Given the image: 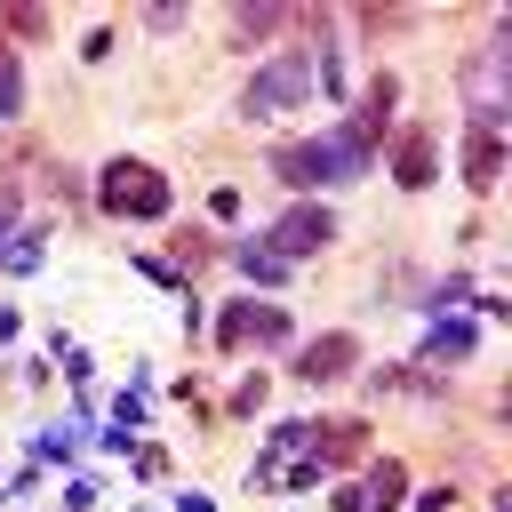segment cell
<instances>
[{
    "label": "cell",
    "instance_id": "4",
    "mask_svg": "<svg viewBox=\"0 0 512 512\" xmlns=\"http://www.w3.org/2000/svg\"><path fill=\"white\" fill-rule=\"evenodd\" d=\"M328 232H336V216L320 208V200H296L272 232H264V256L272 264H288V256H312V248H328Z\"/></svg>",
    "mask_w": 512,
    "mask_h": 512
},
{
    "label": "cell",
    "instance_id": "16",
    "mask_svg": "<svg viewBox=\"0 0 512 512\" xmlns=\"http://www.w3.org/2000/svg\"><path fill=\"white\" fill-rule=\"evenodd\" d=\"M8 24H16V32H24V40H32V32H48V16H40V8H32V0H16V8H8Z\"/></svg>",
    "mask_w": 512,
    "mask_h": 512
},
{
    "label": "cell",
    "instance_id": "14",
    "mask_svg": "<svg viewBox=\"0 0 512 512\" xmlns=\"http://www.w3.org/2000/svg\"><path fill=\"white\" fill-rule=\"evenodd\" d=\"M240 272H248V280H288V264H272L264 248H240Z\"/></svg>",
    "mask_w": 512,
    "mask_h": 512
},
{
    "label": "cell",
    "instance_id": "1",
    "mask_svg": "<svg viewBox=\"0 0 512 512\" xmlns=\"http://www.w3.org/2000/svg\"><path fill=\"white\" fill-rule=\"evenodd\" d=\"M96 200H104L112 216H160V208H168V176H160L152 160H104Z\"/></svg>",
    "mask_w": 512,
    "mask_h": 512
},
{
    "label": "cell",
    "instance_id": "5",
    "mask_svg": "<svg viewBox=\"0 0 512 512\" xmlns=\"http://www.w3.org/2000/svg\"><path fill=\"white\" fill-rule=\"evenodd\" d=\"M280 336H288V312H280V304H224V312H216V344H224V352L280 344Z\"/></svg>",
    "mask_w": 512,
    "mask_h": 512
},
{
    "label": "cell",
    "instance_id": "9",
    "mask_svg": "<svg viewBox=\"0 0 512 512\" xmlns=\"http://www.w3.org/2000/svg\"><path fill=\"white\" fill-rule=\"evenodd\" d=\"M496 176H504V136H496V128H472V144H464V184L488 192Z\"/></svg>",
    "mask_w": 512,
    "mask_h": 512
},
{
    "label": "cell",
    "instance_id": "11",
    "mask_svg": "<svg viewBox=\"0 0 512 512\" xmlns=\"http://www.w3.org/2000/svg\"><path fill=\"white\" fill-rule=\"evenodd\" d=\"M296 368H304L312 384H320V376H344V368H352V336H320V344H304Z\"/></svg>",
    "mask_w": 512,
    "mask_h": 512
},
{
    "label": "cell",
    "instance_id": "17",
    "mask_svg": "<svg viewBox=\"0 0 512 512\" xmlns=\"http://www.w3.org/2000/svg\"><path fill=\"white\" fill-rule=\"evenodd\" d=\"M232 408H240V416H256V408H264V376H248V384L232 392Z\"/></svg>",
    "mask_w": 512,
    "mask_h": 512
},
{
    "label": "cell",
    "instance_id": "6",
    "mask_svg": "<svg viewBox=\"0 0 512 512\" xmlns=\"http://www.w3.org/2000/svg\"><path fill=\"white\" fill-rule=\"evenodd\" d=\"M464 96H472V128H496V120H504V32H496V40L472 56Z\"/></svg>",
    "mask_w": 512,
    "mask_h": 512
},
{
    "label": "cell",
    "instance_id": "12",
    "mask_svg": "<svg viewBox=\"0 0 512 512\" xmlns=\"http://www.w3.org/2000/svg\"><path fill=\"white\" fill-rule=\"evenodd\" d=\"M464 352H472V320H440L424 336V360H464Z\"/></svg>",
    "mask_w": 512,
    "mask_h": 512
},
{
    "label": "cell",
    "instance_id": "13",
    "mask_svg": "<svg viewBox=\"0 0 512 512\" xmlns=\"http://www.w3.org/2000/svg\"><path fill=\"white\" fill-rule=\"evenodd\" d=\"M232 24H240V32H280V24H288V16H280V8H272V0H256V8H240V16H232Z\"/></svg>",
    "mask_w": 512,
    "mask_h": 512
},
{
    "label": "cell",
    "instance_id": "2",
    "mask_svg": "<svg viewBox=\"0 0 512 512\" xmlns=\"http://www.w3.org/2000/svg\"><path fill=\"white\" fill-rule=\"evenodd\" d=\"M304 96H312V56H272V64L248 80L240 112H248V120H272V112H296Z\"/></svg>",
    "mask_w": 512,
    "mask_h": 512
},
{
    "label": "cell",
    "instance_id": "15",
    "mask_svg": "<svg viewBox=\"0 0 512 512\" xmlns=\"http://www.w3.org/2000/svg\"><path fill=\"white\" fill-rule=\"evenodd\" d=\"M16 104H24V80H16V56L0 48V112H16Z\"/></svg>",
    "mask_w": 512,
    "mask_h": 512
},
{
    "label": "cell",
    "instance_id": "10",
    "mask_svg": "<svg viewBox=\"0 0 512 512\" xmlns=\"http://www.w3.org/2000/svg\"><path fill=\"white\" fill-rule=\"evenodd\" d=\"M400 496H408V464H400V456H376L360 504H368V512H400Z\"/></svg>",
    "mask_w": 512,
    "mask_h": 512
},
{
    "label": "cell",
    "instance_id": "3",
    "mask_svg": "<svg viewBox=\"0 0 512 512\" xmlns=\"http://www.w3.org/2000/svg\"><path fill=\"white\" fill-rule=\"evenodd\" d=\"M272 168H280L288 184H344V176H360L368 160H360L344 136H328V144H280V152H272Z\"/></svg>",
    "mask_w": 512,
    "mask_h": 512
},
{
    "label": "cell",
    "instance_id": "8",
    "mask_svg": "<svg viewBox=\"0 0 512 512\" xmlns=\"http://www.w3.org/2000/svg\"><path fill=\"white\" fill-rule=\"evenodd\" d=\"M392 176H400L408 192H424V184L440 176V144H432L424 128H408V136H400V152H392Z\"/></svg>",
    "mask_w": 512,
    "mask_h": 512
},
{
    "label": "cell",
    "instance_id": "7",
    "mask_svg": "<svg viewBox=\"0 0 512 512\" xmlns=\"http://www.w3.org/2000/svg\"><path fill=\"white\" fill-rule=\"evenodd\" d=\"M304 440L320 448V464H360L368 456V424L360 416H320V424H304Z\"/></svg>",
    "mask_w": 512,
    "mask_h": 512
}]
</instances>
